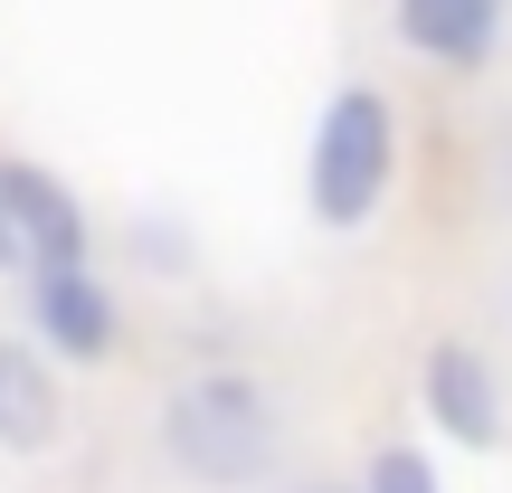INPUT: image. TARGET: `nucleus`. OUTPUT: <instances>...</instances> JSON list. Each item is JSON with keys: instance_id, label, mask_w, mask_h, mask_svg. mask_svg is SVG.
Listing matches in <instances>:
<instances>
[{"instance_id": "obj_1", "label": "nucleus", "mask_w": 512, "mask_h": 493, "mask_svg": "<svg viewBox=\"0 0 512 493\" xmlns=\"http://www.w3.org/2000/svg\"><path fill=\"white\" fill-rule=\"evenodd\" d=\"M162 456L181 484L200 493H238L266 484L275 465V399L247 380V370H190L162 399Z\"/></svg>"}, {"instance_id": "obj_2", "label": "nucleus", "mask_w": 512, "mask_h": 493, "mask_svg": "<svg viewBox=\"0 0 512 493\" xmlns=\"http://www.w3.org/2000/svg\"><path fill=\"white\" fill-rule=\"evenodd\" d=\"M389 181H399V105L380 86H332L323 114H313V143H304V209L313 228L351 238V228L380 219Z\"/></svg>"}, {"instance_id": "obj_3", "label": "nucleus", "mask_w": 512, "mask_h": 493, "mask_svg": "<svg viewBox=\"0 0 512 493\" xmlns=\"http://www.w3.org/2000/svg\"><path fill=\"white\" fill-rule=\"evenodd\" d=\"M0 219H10V247L29 275H67L86 266V200L57 181L48 162H0Z\"/></svg>"}, {"instance_id": "obj_4", "label": "nucleus", "mask_w": 512, "mask_h": 493, "mask_svg": "<svg viewBox=\"0 0 512 493\" xmlns=\"http://www.w3.org/2000/svg\"><path fill=\"white\" fill-rule=\"evenodd\" d=\"M418 399H427V427H437L446 446H465V456H494L503 446V380L494 361H484L475 342H427V370H418Z\"/></svg>"}, {"instance_id": "obj_5", "label": "nucleus", "mask_w": 512, "mask_h": 493, "mask_svg": "<svg viewBox=\"0 0 512 493\" xmlns=\"http://www.w3.org/2000/svg\"><path fill=\"white\" fill-rule=\"evenodd\" d=\"M29 323H38V351H48V361H76V370H95L124 342V313H114V294H105L95 266L29 275Z\"/></svg>"}, {"instance_id": "obj_6", "label": "nucleus", "mask_w": 512, "mask_h": 493, "mask_svg": "<svg viewBox=\"0 0 512 493\" xmlns=\"http://www.w3.org/2000/svg\"><path fill=\"white\" fill-rule=\"evenodd\" d=\"M67 427V389H57L48 351L0 332V456H48Z\"/></svg>"}, {"instance_id": "obj_7", "label": "nucleus", "mask_w": 512, "mask_h": 493, "mask_svg": "<svg viewBox=\"0 0 512 493\" xmlns=\"http://www.w3.org/2000/svg\"><path fill=\"white\" fill-rule=\"evenodd\" d=\"M389 10H399L408 48L456 67V76H475L494 57V38H503V0H389Z\"/></svg>"}, {"instance_id": "obj_8", "label": "nucleus", "mask_w": 512, "mask_h": 493, "mask_svg": "<svg viewBox=\"0 0 512 493\" xmlns=\"http://www.w3.org/2000/svg\"><path fill=\"white\" fill-rule=\"evenodd\" d=\"M351 493H446V484H437V465H427V446H399V437H389V446H370V465H361V484H351Z\"/></svg>"}, {"instance_id": "obj_9", "label": "nucleus", "mask_w": 512, "mask_h": 493, "mask_svg": "<svg viewBox=\"0 0 512 493\" xmlns=\"http://www.w3.org/2000/svg\"><path fill=\"white\" fill-rule=\"evenodd\" d=\"M0 266H19V247H10V219H0Z\"/></svg>"}, {"instance_id": "obj_10", "label": "nucleus", "mask_w": 512, "mask_h": 493, "mask_svg": "<svg viewBox=\"0 0 512 493\" xmlns=\"http://www.w3.org/2000/svg\"><path fill=\"white\" fill-rule=\"evenodd\" d=\"M294 493H342V484H294Z\"/></svg>"}]
</instances>
